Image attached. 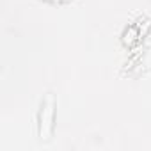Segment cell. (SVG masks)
<instances>
[{"label": "cell", "mask_w": 151, "mask_h": 151, "mask_svg": "<svg viewBox=\"0 0 151 151\" xmlns=\"http://www.w3.org/2000/svg\"><path fill=\"white\" fill-rule=\"evenodd\" d=\"M53 114H55V98L53 94H46L39 110V137L41 140H48L53 132Z\"/></svg>", "instance_id": "1"}, {"label": "cell", "mask_w": 151, "mask_h": 151, "mask_svg": "<svg viewBox=\"0 0 151 151\" xmlns=\"http://www.w3.org/2000/svg\"><path fill=\"white\" fill-rule=\"evenodd\" d=\"M52 2H68V0H52Z\"/></svg>", "instance_id": "2"}]
</instances>
